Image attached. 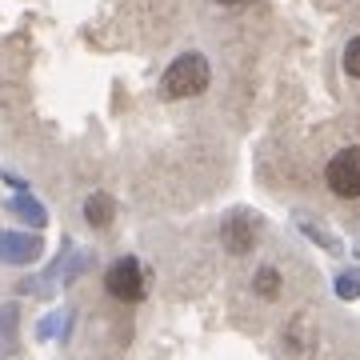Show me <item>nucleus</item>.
Here are the masks:
<instances>
[{
	"label": "nucleus",
	"mask_w": 360,
	"mask_h": 360,
	"mask_svg": "<svg viewBox=\"0 0 360 360\" xmlns=\"http://www.w3.org/2000/svg\"><path fill=\"white\" fill-rule=\"evenodd\" d=\"M13 328H16V309H0V352L13 348Z\"/></svg>",
	"instance_id": "9d476101"
},
{
	"label": "nucleus",
	"mask_w": 360,
	"mask_h": 360,
	"mask_svg": "<svg viewBox=\"0 0 360 360\" xmlns=\"http://www.w3.org/2000/svg\"><path fill=\"white\" fill-rule=\"evenodd\" d=\"M324 180H328V188L336 196L356 200L360 196V148H340L328 160V168H324Z\"/></svg>",
	"instance_id": "7ed1b4c3"
},
{
	"label": "nucleus",
	"mask_w": 360,
	"mask_h": 360,
	"mask_svg": "<svg viewBox=\"0 0 360 360\" xmlns=\"http://www.w3.org/2000/svg\"><path fill=\"white\" fill-rule=\"evenodd\" d=\"M40 257V240L37 236H16V232H0V260L8 264H28Z\"/></svg>",
	"instance_id": "20e7f679"
},
{
	"label": "nucleus",
	"mask_w": 360,
	"mask_h": 360,
	"mask_svg": "<svg viewBox=\"0 0 360 360\" xmlns=\"http://www.w3.org/2000/svg\"><path fill=\"white\" fill-rule=\"evenodd\" d=\"M300 229H304V236H312V240H321V245L328 248V252H340V245H336V236H328L324 229H316V224H300Z\"/></svg>",
	"instance_id": "f8f14e48"
},
{
	"label": "nucleus",
	"mask_w": 360,
	"mask_h": 360,
	"mask_svg": "<svg viewBox=\"0 0 360 360\" xmlns=\"http://www.w3.org/2000/svg\"><path fill=\"white\" fill-rule=\"evenodd\" d=\"M252 245H257V220L232 217L229 224H224V248H229L232 257H245Z\"/></svg>",
	"instance_id": "39448f33"
},
{
	"label": "nucleus",
	"mask_w": 360,
	"mask_h": 360,
	"mask_svg": "<svg viewBox=\"0 0 360 360\" xmlns=\"http://www.w3.org/2000/svg\"><path fill=\"white\" fill-rule=\"evenodd\" d=\"M345 72L360 80V37L348 40V49H345Z\"/></svg>",
	"instance_id": "9b49d317"
},
{
	"label": "nucleus",
	"mask_w": 360,
	"mask_h": 360,
	"mask_svg": "<svg viewBox=\"0 0 360 360\" xmlns=\"http://www.w3.org/2000/svg\"><path fill=\"white\" fill-rule=\"evenodd\" d=\"M208 60L200 56V52H184V56H176L172 65H168L165 72V92L172 96V101H188V96H200V92L208 89Z\"/></svg>",
	"instance_id": "f257e3e1"
},
{
	"label": "nucleus",
	"mask_w": 360,
	"mask_h": 360,
	"mask_svg": "<svg viewBox=\"0 0 360 360\" xmlns=\"http://www.w3.org/2000/svg\"><path fill=\"white\" fill-rule=\"evenodd\" d=\"M336 296H340V300H356L360 296V272H340V276H336Z\"/></svg>",
	"instance_id": "1a4fd4ad"
},
{
	"label": "nucleus",
	"mask_w": 360,
	"mask_h": 360,
	"mask_svg": "<svg viewBox=\"0 0 360 360\" xmlns=\"http://www.w3.org/2000/svg\"><path fill=\"white\" fill-rule=\"evenodd\" d=\"M116 217V200L108 193H92L89 200H84V220H89L92 229H108Z\"/></svg>",
	"instance_id": "423d86ee"
},
{
	"label": "nucleus",
	"mask_w": 360,
	"mask_h": 360,
	"mask_svg": "<svg viewBox=\"0 0 360 360\" xmlns=\"http://www.w3.org/2000/svg\"><path fill=\"white\" fill-rule=\"evenodd\" d=\"M8 208H13V212H16L20 220H32L37 229L44 224V220H49V217H44V208H40L37 200H32V196H13V205H8Z\"/></svg>",
	"instance_id": "0eeeda50"
},
{
	"label": "nucleus",
	"mask_w": 360,
	"mask_h": 360,
	"mask_svg": "<svg viewBox=\"0 0 360 360\" xmlns=\"http://www.w3.org/2000/svg\"><path fill=\"white\" fill-rule=\"evenodd\" d=\"M104 288H108V296L124 300V304H136V300H144L148 284H144L141 260H136V257H120L112 269L104 272Z\"/></svg>",
	"instance_id": "f03ea898"
},
{
	"label": "nucleus",
	"mask_w": 360,
	"mask_h": 360,
	"mask_svg": "<svg viewBox=\"0 0 360 360\" xmlns=\"http://www.w3.org/2000/svg\"><path fill=\"white\" fill-rule=\"evenodd\" d=\"M252 288H257L264 300H276V296H281V272L276 269H260L257 281H252Z\"/></svg>",
	"instance_id": "6e6552de"
}]
</instances>
